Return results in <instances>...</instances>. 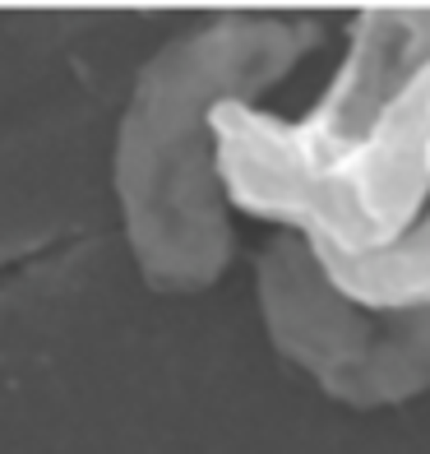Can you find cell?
<instances>
[{
  "mask_svg": "<svg viewBox=\"0 0 430 454\" xmlns=\"http://www.w3.org/2000/svg\"><path fill=\"white\" fill-rule=\"evenodd\" d=\"M324 24L287 10H222L167 37L111 135L120 237L153 293L213 287L236 255V209L218 176V107L264 102L319 47Z\"/></svg>",
  "mask_w": 430,
  "mask_h": 454,
  "instance_id": "7a4b0ae2",
  "label": "cell"
},
{
  "mask_svg": "<svg viewBox=\"0 0 430 454\" xmlns=\"http://www.w3.org/2000/svg\"><path fill=\"white\" fill-rule=\"evenodd\" d=\"M232 209L311 251L361 255L430 214V5L357 10L329 89L305 116L218 107Z\"/></svg>",
  "mask_w": 430,
  "mask_h": 454,
  "instance_id": "6da1fadb",
  "label": "cell"
},
{
  "mask_svg": "<svg viewBox=\"0 0 430 454\" xmlns=\"http://www.w3.org/2000/svg\"><path fill=\"white\" fill-rule=\"evenodd\" d=\"M347 301L375 316H426L430 311V214L398 241L361 255L311 251Z\"/></svg>",
  "mask_w": 430,
  "mask_h": 454,
  "instance_id": "277c9868",
  "label": "cell"
},
{
  "mask_svg": "<svg viewBox=\"0 0 430 454\" xmlns=\"http://www.w3.org/2000/svg\"><path fill=\"white\" fill-rule=\"evenodd\" d=\"M255 311L269 348L352 412L430 395V311L375 316L324 278L311 246L269 237L255 255Z\"/></svg>",
  "mask_w": 430,
  "mask_h": 454,
  "instance_id": "3957f363",
  "label": "cell"
}]
</instances>
